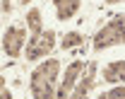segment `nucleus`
<instances>
[{
  "label": "nucleus",
  "mask_w": 125,
  "mask_h": 99,
  "mask_svg": "<svg viewBox=\"0 0 125 99\" xmlns=\"http://www.w3.org/2000/svg\"><path fill=\"white\" fill-rule=\"evenodd\" d=\"M108 5H115V2H125V0H106Z\"/></svg>",
  "instance_id": "ddd939ff"
},
{
  "label": "nucleus",
  "mask_w": 125,
  "mask_h": 99,
  "mask_svg": "<svg viewBox=\"0 0 125 99\" xmlns=\"http://www.w3.org/2000/svg\"><path fill=\"white\" fill-rule=\"evenodd\" d=\"M99 99H125V85H115L113 89L99 94Z\"/></svg>",
  "instance_id": "9b49d317"
},
{
  "label": "nucleus",
  "mask_w": 125,
  "mask_h": 99,
  "mask_svg": "<svg viewBox=\"0 0 125 99\" xmlns=\"http://www.w3.org/2000/svg\"><path fill=\"white\" fill-rule=\"evenodd\" d=\"M94 80H96V63H87V68H84V73H82V77H79L77 87H75V92H72V99H87L89 92L94 89Z\"/></svg>",
  "instance_id": "423d86ee"
},
{
  "label": "nucleus",
  "mask_w": 125,
  "mask_h": 99,
  "mask_svg": "<svg viewBox=\"0 0 125 99\" xmlns=\"http://www.w3.org/2000/svg\"><path fill=\"white\" fill-rule=\"evenodd\" d=\"M58 75H60V61L48 58L34 68L29 80V89L34 99H58Z\"/></svg>",
  "instance_id": "f257e3e1"
},
{
  "label": "nucleus",
  "mask_w": 125,
  "mask_h": 99,
  "mask_svg": "<svg viewBox=\"0 0 125 99\" xmlns=\"http://www.w3.org/2000/svg\"><path fill=\"white\" fill-rule=\"evenodd\" d=\"M84 68H87L84 61H72V63L67 65V70L62 73L60 85H58V99H72V92H75V87H77Z\"/></svg>",
  "instance_id": "20e7f679"
},
{
  "label": "nucleus",
  "mask_w": 125,
  "mask_h": 99,
  "mask_svg": "<svg viewBox=\"0 0 125 99\" xmlns=\"http://www.w3.org/2000/svg\"><path fill=\"white\" fill-rule=\"evenodd\" d=\"M27 29L31 32V36L46 32V29H43V15H41L39 7H31L29 12H27Z\"/></svg>",
  "instance_id": "1a4fd4ad"
},
{
  "label": "nucleus",
  "mask_w": 125,
  "mask_h": 99,
  "mask_svg": "<svg viewBox=\"0 0 125 99\" xmlns=\"http://www.w3.org/2000/svg\"><path fill=\"white\" fill-rule=\"evenodd\" d=\"M118 44H125V32H123V22H120V17H115V19H111L108 24L101 29V32H96L94 36V49H108V46H118Z\"/></svg>",
  "instance_id": "7ed1b4c3"
},
{
  "label": "nucleus",
  "mask_w": 125,
  "mask_h": 99,
  "mask_svg": "<svg viewBox=\"0 0 125 99\" xmlns=\"http://www.w3.org/2000/svg\"><path fill=\"white\" fill-rule=\"evenodd\" d=\"M27 32L24 29H19V27H7V32L2 34V51H5V56H10V58H17L22 51L27 49Z\"/></svg>",
  "instance_id": "39448f33"
},
{
  "label": "nucleus",
  "mask_w": 125,
  "mask_h": 99,
  "mask_svg": "<svg viewBox=\"0 0 125 99\" xmlns=\"http://www.w3.org/2000/svg\"><path fill=\"white\" fill-rule=\"evenodd\" d=\"M19 2H22V5H29V2H31V0H19Z\"/></svg>",
  "instance_id": "2eb2a0df"
},
{
  "label": "nucleus",
  "mask_w": 125,
  "mask_h": 99,
  "mask_svg": "<svg viewBox=\"0 0 125 99\" xmlns=\"http://www.w3.org/2000/svg\"><path fill=\"white\" fill-rule=\"evenodd\" d=\"M10 2L12 0H2V12H10Z\"/></svg>",
  "instance_id": "f8f14e48"
},
{
  "label": "nucleus",
  "mask_w": 125,
  "mask_h": 99,
  "mask_svg": "<svg viewBox=\"0 0 125 99\" xmlns=\"http://www.w3.org/2000/svg\"><path fill=\"white\" fill-rule=\"evenodd\" d=\"M82 44H84V36H82L79 32H70V34H65V36H62V41H60V46H62L65 51L72 49V46H82Z\"/></svg>",
  "instance_id": "9d476101"
},
{
  "label": "nucleus",
  "mask_w": 125,
  "mask_h": 99,
  "mask_svg": "<svg viewBox=\"0 0 125 99\" xmlns=\"http://www.w3.org/2000/svg\"><path fill=\"white\" fill-rule=\"evenodd\" d=\"M53 49H55V34L53 32H41V34H36V36L29 39V44L24 49V58L31 61V63H36V61L51 56Z\"/></svg>",
  "instance_id": "f03ea898"
},
{
  "label": "nucleus",
  "mask_w": 125,
  "mask_h": 99,
  "mask_svg": "<svg viewBox=\"0 0 125 99\" xmlns=\"http://www.w3.org/2000/svg\"><path fill=\"white\" fill-rule=\"evenodd\" d=\"M53 7H55V17L60 22H67L79 12L82 0H53Z\"/></svg>",
  "instance_id": "0eeeda50"
},
{
  "label": "nucleus",
  "mask_w": 125,
  "mask_h": 99,
  "mask_svg": "<svg viewBox=\"0 0 125 99\" xmlns=\"http://www.w3.org/2000/svg\"><path fill=\"white\" fill-rule=\"evenodd\" d=\"M120 22H123V32H125V15H120Z\"/></svg>",
  "instance_id": "4468645a"
},
{
  "label": "nucleus",
  "mask_w": 125,
  "mask_h": 99,
  "mask_svg": "<svg viewBox=\"0 0 125 99\" xmlns=\"http://www.w3.org/2000/svg\"><path fill=\"white\" fill-rule=\"evenodd\" d=\"M104 80L108 85H123L125 82V61H111L104 68Z\"/></svg>",
  "instance_id": "6e6552de"
}]
</instances>
